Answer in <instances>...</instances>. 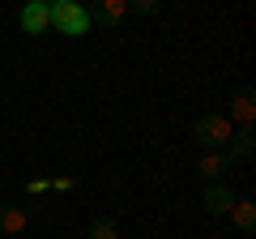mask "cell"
Masks as SVG:
<instances>
[{"label": "cell", "instance_id": "obj_1", "mask_svg": "<svg viewBox=\"0 0 256 239\" xmlns=\"http://www.w3.org/2000/svg\"><path fill=\"white\" fill-rule=\"evenodd\" d=\"M47 22L60 34L82 38V34H90V4H82V0H56V4H47Z\"/></svg>", "mask_w": 256, "mask_h": 239}, {"label": "cell", "instance_id": "obj_2", "mask_svg": "<svg viewBox=\"0 0 256 239\" xmlns=\"http://www.w3.org/2000/svg\"><path fill=\"white\" fill-rule=\"evenodd\" d=\"M192 137H196V146L210 150V154H222V150L230 146V137H235V128H230L226 116L205 111V116H196V124H192Z\"/></svg>", "mask_w": 256, "mask_h": 239}, {"label": "cell", "instance_id": "obj_3", "mask_svg": "<svg viewBox=\"0 0 256 239\" xmlns=\"http://www.w3.org/2000/svg\"><path fill=\"white\" fill-rule=\"evenodd\" d=\"M124 18H128V0H98L90 9V26L98 30H116Z\"/></svg>", "mask_w": 256, "mask_h": 239}, {"label": "cell", "instance_id": "obj_4", "mask_svg": "<svg viewBox=\"0 0 256 239\" xmlns=\"http://www.w3.org/2000/svg\"><path fill=\"white\" fill-rule=\"evenodd\" d=\"M18 26L26 30V34H47V30H52V22H47V0H30L26 9L18 13Z\"/></svg>", "mask_w": 256, "mask_h": 239}, {"label": "cell", "instance_id": "obj_5", "mask_svg": "<svg viewBox=\"0 0 256 239\" xmlns=\"http://www.w3.org/2000/svg\"><path fill=\"white\" fill-rule=\"evenodd\" d=\"M226 120H235L239 128H252V120H256V94L248 90V86L230 94V116Z\"/></svg>", "mask_w": 256, "mask_h": 239}, {"label": "cell", "instance_id": "obj_6", "mask_svg": "<svg viewBox=\"0 0 256 239\" xmlns=\"http://www.w3.org/2000/svg\"><path fill=\"white\" fill-rule=\"evenodd\" d=\"M252 150H256V132L252 128H235V137H230V146H226V158L230 162H244V158H252Z\"/></svg>", "mask_w": 256, "mask_h": 239}, {"label": "cell", "instance_id": "obj_7", "mask_svg": "<svg viewBox=\"0 0 256 239\" xmlns=\"http://www.w3.org/2000/svg\"><path fill=\"white\" fill-rule=\"evenodd\" d=\"M230 222H235L244 235H252V230H256V205L248 201V196H235V205H230Z\"/></svg>", "mask_w": 256, "mask_h": 239}, {"label": "cell", "instance_id": "obj_8", "mask_svg": "<svg viewBox=\"0 0 256 239\" xmlns=\"http://www.w3.org/2000/svg\"><path fill=\"white\" fill-rule=\"evenodd\" d=\"M26 210L22 205H0V235H22L26 230Z\"/></svg>", "mask_w": 256, "mask_h": 239}, {"label": "cell", "instance_id": "obj_9", "mask_svg": "<svg viewBox=\"0 0 256 239\" xmlns=\"http://www.w3.org/2000/svg\"><path fill=\"white\" fill-rule=\"evenodd\" d=\"M230 158H226V150H222V154H201V162H196V171L205 175V180H218V175H226L230 171Z\"/></svg>", "mask_w": 256, "mask_h": 239}, {"label": "cell", "instance_id": "obj_10", "mask_svg": "<svg viewBox=\"0 0 256 239\" xmlns=\"http://www.w3.org/2000/svg\"><path fill=\"white\" fill-rule=\"evenodd\" d=\"M230 205H235L230 188H222V184H210V188H205V210H210V214H230Z\"/></svg>", "mask_w": 256, "mask_h": 239}, {"label": "cell", "instance_id": "obj_11", "mask_svg": "<svg viewBox=\"0 0 256 239\" xmlns=\"http://www.w3.org/2000/svg\"><path fill=\"white\" fill-rule=\"evenodd\" d=\"M90 239H120L116 218H94V222H90Z\"/></svg>", "mask_w": 256, "mask_h": 239}, {"label": "cell", "instance_id": "obj_12", "mask_svg": "<svg viewBox=\"0 0 256 239\" xmlns=\"http://www.w3.org/2000/svg\"><path fill=\"white\" fill-rule=\"evenodd\" d=\"M158 4L154 0H128V13H154Z\"/></svg>", "mask_w": 256, "mask_h": 239}, {"label": "cell", "instance_id": "obj_13", "mask_svg": "<svg viewBox=\"0 0 256 239\" xmlns=\"http://www.w3.org/2000/svg\"><path fill=\"white\" fill-rule=\"evenodd\" d=\"M47 188H52V180H30L26 192H30V196H38V192H47Z\"/></svg>", "mask_w": 256, "mask_h": 239}, {"label": "cell", "instance_id": "obj_14", "mask_svg": "<svg viewBox=\"0 0 256 239\" xmlns=\"http://www.w3.org/2000/svg\"><path fill=\"white\" fill-rule=\"evenodd\" d=\"M52 188H56V192H73L77 180H52Z\"/></svg>", "mask_w": 256, "mask_h": 239}]
</instances>
